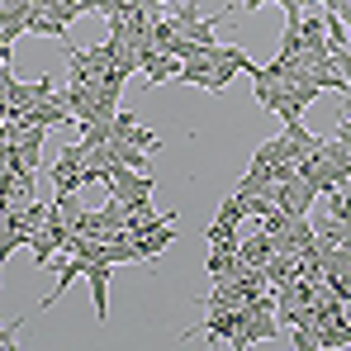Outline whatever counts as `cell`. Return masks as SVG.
<instances>
[{"label":"cell","mask_w":351,"mask_h":351,"mask_svg":"<svg viewBox=\"0 0 351 351\" xmlns=\"http://www.w3.org/2000/svg\"><path fill=\"white\" fill-rule=\"evenodd\" d=\"M180 81H190V86L209 90V81H214V53H209V48H199L195 58H185V62H180Z\"/></svg>","instance_id":"5b68a950"},{"label":"cell","mask_w":351,"mask_h":351,"mask_svg":"<svg viewBox=\"0 0 351 351\" xmlns=\"http://www.w3.org/2000/svg\"><path fill=\"white\" fill-rule=\"evenodd\" d=\"M110 276H114V261H90V266H86V285H90L95 318H100V323L110 318Z\"/></svg>","instance_id":"3957f363"},{"label":"cell","mask_w":351,"mask_h":351,"mask_svg":"<svg viewBox=\"0 0 351 351\" xmlns=\"http://www.w3.org/2000/svg\"><path fill=\"white\" fill-rule=\"evenodd\" d=\"M219 219H228V223H242V219H247V199H242V195H228V199L219 204Z\"/></svg>","instance_id":"9c48e42d"},{"label":"cell","mask_w":351,"mask_h":351,"mask_svg":"<svg viewBox=\"0 0 351 351\" xmlns=\"http://www.w3.org/2000/svg\"><path fill=\"white\" fill-rule=\"evenodd\" d=\"M143 76H147L152 86H162V81H171V76H180V58H176V53H167V48H157L152 58L143 62Z\"/></svg>","instance_id":"52a82bcc"},{"label":"cell","mask_w":351,"mask_h":351,"mask_svg":"<svg viewBox=\"0 0 351 351\" xmlns=\"http://www.w3.org/2000/svg\"><path fill=\"white\" fill-rule=\"evenodd\" d=\"M199 328H204L209 337H219V342L233 347L237 328H242V308H209V318H199Z\"/></svg>","instance_id":"277c9868"},{"label":"cell","mask_w":351,"mask_h":351,"mask_svg":"<svg viewBox=\"0 0 351 351\" xmlns=\"http://www.w3.org/2000/svg\"><path fill=\"white\" fill-rule=\"evenodd\" d=\"M110 138H119V143H133V147H143V152H157V147H162V138H157L152 128H143L133 110H119V114H114V133H110Z\"/></svg>","instance_id":"6da1fadb"},{"label":"cell","mask_w":351,"mask_h":351,"mask_svg":"<svg viewBox=\"0 0 351 351\" xmlns=\"http://www.w3.org/2000/svg\"><path fill=\"white\" fill-rule=\"evenodd\" d=\"M237 256H242L247 266H266V261L276 256V237L266 233V228H261V233H252V237H242V247H237Z\"/></svg>","instance_id":"8992f818"},{"label":"cell","mask_w":351,"mask_h":351,"mask_svg":"<svg viewBox=\"0 0 351 351\" xmlns=\"http://www.w3.org/2000/svg\"><path fill=\"white\" fill-rule=\"evenodd\" d=\"M176 242V219H162V223H152L147 233L133 237V247H138V261H157L167 247Z\"/></svg>","instance_id":"7a4b0ae2"},{"label":"cell","mask_w":351,"mask_h":351,"mask_svg":"<svg viewBox=\"0 0 351 351\" xmlns=\"http://www.w3.org/2000/svg\"><path fill=\"white\" fill-rule=\"evenodd\" d=\"M29 34H43V38H66V19H58L53 10H38V14H34V24H29Z\"/></svg>","instance_id":"ba28073f"},{"label":"cell","mask_w":351,"mask_h":351,"mask_svg":"<svg viewBox=\"0 0 351 351\" xmlns=\"http://www.w3.org/2000/svg\"><path fill=\"white\" fill-rule=\"evenodd\" d=\"M19 328H24V318H10V328L0 323V351H10V347H14V337H19Z\"/></svg>","instance_id":"30bf717a"}]
</instances>
